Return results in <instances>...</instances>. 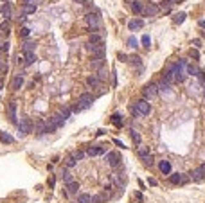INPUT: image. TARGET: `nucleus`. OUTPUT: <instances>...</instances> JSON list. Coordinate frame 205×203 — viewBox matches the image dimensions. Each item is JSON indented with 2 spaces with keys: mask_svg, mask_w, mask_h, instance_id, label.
Listing matches in <instances>:
<instances>
[{
  "mask_svg": "<svg viewBox=\"0 0 205 203\" xmlns=\"http://www.w3.org/2000/svg\"><path fill=\"white\" fill-rule=\"evenodd\" d=\"M92 102H94V95H92V94H81V95L78 97V104L74 106V112H81V110L90 108Z\"/></svg>",
  "mask_w": 205,
  "mask_h": 203,
  "instance_id": "nucleus-1",
  "label": "nucleus"
},
{
  "mask_svg": "<svg viewBox=\"0 0 205 203\" xmlns=\"http://www.w3.org/2000/svg\"><path fill=\"white\" fill-rule=\"evenodd\" d=\"M112 124H113L115 128H121V126L124 124L123 115H121V113H113V115H112Z\"/></svg>",
  "mask_w": 205,
  "mask_h": 203,
  "instance_id": "nucleus-17",
  "label": "nucleus"
},
{
  "mask_svg": "<svg viewBox=\"0 0 205 203\" xmlns=\"http://www.w3.org/2000/svg\"><path fill=\"white\" fill-rule=\"evenodd\" d=\"M4 88V81H2V77H0V90Z\"/></svg>",
  "mask_w": 205,
  "mask_h": 203,
  "instance_id": "nucleus-47",
  "label": "nucleus"
},
{
  "mask_svg": "<svg viewBox=\"0 0 205 203\" xmlns=\"http://www.w3.org/2000/svg\"><path fill=\"white\" fill-rule=\"evenodd\" d=\"M142 45L146 47V49H149V45H151V40H149V36H148V34L142 36Z\"/></svg>",
  "mask_w": 205,
  "mask_h": 203,
  "instance_id": "nucleus-38",
  "label": "nucleus"
},
{
  "mask_svg": "<svg viewBox=\"0 0 205 203\" xmlns=\"http://www.w3.org/2000/svg\"><path fill=\"white\" fill-rule=\"evenodd\" d=\"M5 70H7V63H5V60L0 58V72H5Z\"/></svg>",
  "mask_w": 205,
  "mask_h": 203,
  "instance_id": "nucleus-39",
  "label": "nucleus"
},
{
  "mask_svg": "<svg viewBox=\"0 0 205 203\" xmlns=\"http://www.w3.org/2000/svg\"><path fill=\"white\" fill-rule=\"evenodd\" d=\"M158 167H160V171L164 174H171V163L167 162V160H162V162L158 163Z\"/></svg>",
  "mask_w": 205,
  "mask_h": 203,
  "instance_id": "nucleus-25",
  "label": "nucleus"
},
{
  "mask_svg": "<svg viewBox=\"0 0 205 203\" xmlns=\"http://www.w3.org/2000/svg\"><path fill=\"white\" fill-rule=\"evenodd\" d=\"M65 124V117H63L61 113H54L50 119H49V122H47V129H49V133H52L54 129H58L60 126H63Z\"/></svg>",
  "mask_w": 205,
  "mask_h": 203,
  "instance_id": "nucleus-2",
  "label": "nucleus"
},
{
  "mask_svg": "<svg viewBox=\"0 0 205 203\" xmlns=\"http://www.w3.org/2000/svg\"><path fill=\"white\" fill-rule=\"evenodd\" d=\"M34 11H36L34 4H23V15H33Z\"/></svg>",
  "mask_w": 205,
  "mask_h": 203,
  "instance_id": "nucleus-28",
  "label": "nucleus"
},
{
  "mask_svg": "<svg viewBox=\"0 0 205 203\" xmlns=\"http://www.w3.org/2000/svg\"><path fill=\"white\" fill-rule=\"evenodd\" d=\"M184 20H185V13H180V15L175 16V23H182Z\"/></svg>",
  "mask_w": 205,
  "mask_h": 203,
  "instance_id": "nucleus-37",
  "label": "nucleus"
},
{
  "mask_svg": "<svg viewBox=\"0 0 205 203\" xmlns=\"http://www.w3.org/2000/svg\"><path fill=\"white\" fill-rule=\"evenodd\" d=\"M88 49L92 50V54H94V58L96 60H104V56H106V47L102 45V43H99V45H88Z\"/></svg>",
  "mask_w": 205,
  "mask_h": 203,
  "instance_id": "nucleus-4",
  "label": "nucleus"
},
{
  "mask_svg": "<svg viewBox=\"0 0 205 203\" xmlns=\"http://www.w3.org/2000/svg\"><path fill=\"white\" fill-rule=\"evenodd\" d=\"M191 180H194V182H202V180H205V169H203V165L196 167V169L191 173Z\"/></svg>",
  "mask_w": 205,
  "mask_h": 203,
  "instance_id": "nucleus-12",
  "label": "nucleus"
},
{
  "mask_svg": "<svg viewBox=\"0 0 205 203\" xmlns=\"http://www.w3.org/2000/svg\"><path fill=\"white\" fill-rule=\"evenodd\" d=\"M128 47H131V49H137V47H139V41H137V38L130 36V38H128Z\"/></svg>",
  "mask_w": 205,
  "mask_h": 203,
  "instance_id": "nucleus-36",
  "label": "nucleus"
},
{
  "mask_svg": "<svg viewBox=\"0 0 205 203\" xmlns=\"http://www.w3.org/2000/svg\"><path fill=\"white\" fill-rule=\"evenodd\" d=\"M0 49L7 52V50H9V43H7V41H5V43H0Z\"/></svg>",
  "mask_w": 205,
  "mask_h": 203,
  "instance_id": "nucleus-43",
  "label": "nucleus"
},
{
  "mask_svg": "<svg viewBox=\"0 0 205 203\" xmlns=\"http://www.w3.org/2000/svg\"><path fill=\"white\" fill-rule=\"evenodd\" d=\"M158 92H162V94H169V92H171V83H167L165 81V79H162V81H160V84H158Z\"/></svg>",
  "mask_w": 205,
  "mask_h": 203,
  "instance_id": "nucleus-23",
  "label": "nucleus"
},
{
  "mask_svg": "<svg viewBox=\"0 0 205 203\" xmlns=\"http://www.w3.org/2000/svg\"><path fill=\"white\" fill-rule=\"evenodd\" d=\"M104 153V147H88L86 155L88 157H97V155H102Z\"/></svg>",
  "mask_w": 205,
  "mask_h": 203,
  "instance_id": "nucleus-21",
  "label": "nucleus"
},
{
  "mask_svg": "<svg viewBox=\"0 0 205 203\" xmlns=\"http://www.w3.org/2000/svg\"><path fill=\"white\" fill-rule=\"evenodd\" d=\"M78 189H79V183L78 182L67 183V192H68V194H78Z\"/></svg>",
  "mask_w": 205,
  "mask_h": 203,
  "instance_id": "nucleus-22",
  "label": "nucleus"
},
{
  "mask_svg": "<svg viewBox=\"0 0 205 203\" xmlns=\"http://www.w3.org/2000/svg\"><path fill=\"white\" fill-rule=\"evenodd\" d=\"M131 9H133V13H142V5H141V2L133 0V4H131Z\"/></svg>",
  "mask_w": 205,
  "mask_h": 203,
  "instance_id": "nucleus-33",
  "label": "nucleus"
},
{
  "mask_svg": "<svg viewBox=\"0 0 205 203\" xmlns=\"http://www.w3.org/2000/svg\"><path fill=\"white\" fill-rule=\"evenodd\" d=\"M99 83H101V79H99V77H96V76H90V77L86 79V84H88V86H92V88H96Z\"/></svg>",
  "mask_w": 205,
  "mask_h": 203,
  "instance_id": "nucleus-29",
  "label": "nucleus"
},
{
  "mask_svg": "<svg viewBox=\"0 0 205 203\" xmlns=\"http://www.w3.org/2000/svg\"><path fill=\"white\" fill-rule=\"evenodd\" d=\"M86 25H88L92 31H96V29L99 27V16L94 15V13H88V15H86Z\"/></svg>",
  "mask_w": 205,
  "mask_h": 203,
  "instance_id": "nucleus-9",
  "label": "nucleus"
},
{
  "mask_svg": "<svg viewBox=\"0 0 205 203\" xmlns=\"http://www.w3.org/2000/svg\"><path fill=\"white\" fill-rule=\"evenodd\" d=\"M187 74H191V76H198V74H200V70H198L194 65H187Z\"/></svg>",
  "mask_w": 205,
  "mask_h": 203,
  "instance_id": "nucleus-34",
  "label": "nucleus"
},
{
  "mask_svg": "<svg viewBox=\"0 0 205 203\" xmlns=\"http://www.w3.org/2000/svg\"><path fill=\"white\" fill-rule=\"evenodd\" d=\"M23 2H25V4H31V0H23Z\"/></svg>",
  "mask_w": 205,
  "mask_h": 203,
  "instance_id": "nucleus-49",
  "label": "nucleus"
},
{
  "mask_svg": "<svg viewBox=\"0 0 205 203\" xmlns=\"http://www.w3.org/2000/svg\"><path fill=\"white\" fill-rule=\"evenodd\" d=\"M34 47H36L34 41H25L23 43V52H34Z\"/></svg>",
  "mask_w": 205,
  "mask_h": 203,
  "instance_id": "nucleus-30",
  "label": "nucleus"
},
{
  "mask_svg": "<svg viewBox=\"0 0 205 203\" xmlns=\"http://www.w3.org/2000/svg\"><path fill=\"white\" fill-rule=\"evenodd\" d=\"M0 142L2 144H13L15 142V139H13L7 131H0Z\"/></svg>",
  "mask_w": 205,
  "mask_h": 203,
  "instance_id": "nucleus-18",
  "label": "nucleus"
},
{
  "mask_svg": "<svg viewBox=\"0 0 205 203\" xmlns=\"http://www.w3.org/2000/svg\"><path fill=\"white\" fill-rule=\"evenodd\" d=\"M135 110H137L139 115H148L149 110H151V106H149V102L146 101V99H141V101L135 102Z\"/></svg>",
  "mask_w": 205,
  "mask_h": 203,
  "instance_id": "nucleus-6",
  "label": "nucleus"
},
{
  "mask_svg": "<svg viewBox=\"0 0 205 203\" xmlns=\"http://www.w3.org/2000/svg\"><path fill=\"white\" fill-rule=\"evenodd\" d=\"M131 139H133L137 144H141V137H139V133H131Z\"/></svg>",
  "mask_w": 205,
  "mask_h": 203,
  "instance_id": "nucleus-42",
  "label": "nucleus"
},
{
  "mask_svg": "<svg viewBox=\"0 0 205 203\" xmlns=\"http://www.w3.org/2000/svg\"><path fill=\"white\" fill-rule=\"evenodd\" d=\"M200 27H205V20H200Z\"/></svg>",
  "mask_w": 205,
  "mask_h": 203,
  "instance_id": "nucleus-46",
  "label": "nucleus"
},
{
  "mask_svg": "<svg viewBox=\"0 0 205 203\" xmlns=\"http://www.w3.org/2000/svg\"><path fill=\"white\" fill-rule=\"evenodd\" d=\"M148 183H149V185H157V180H153V178H149V180H148Z\"/></svg>",
  "mask_w": 205,
  "mask_h": 203,
  "instance_id": "nucleus-45",
  "label": "nucleus"
},
{
  "mask_svg": "<svg viewBox=\"0 0 205 203\" xmlns=\"http://www.w3.org/2000/svg\"><path fill=\"white\" fill-rule=\"evenodd\" d=\"M76 163H78V160H76V158H74L72 155H68V157L65 158V165H67V167H74Z\"/></svg>",
  "mask_w": 205,
  "mask_h": 203,
  "instance_id": "nucleus-32",
  "label": "nucleus"
},
{
  "mask_svg": "<svg viewBox=\"0 0 205 203\" xmlns=\"http://www.w3.org/2000/svg\"><path fill=\"white\" fill-rule=\"evenodd\" d=\"M78 203H96V201H94V196H90V194L83 192V194L78 196Z\"/></svg>",
  "mask_w": 205,
  "mask_h": 203,
  "instance_id": "nucleus-19",
  "label": "nucleus"
},
{
  "mask_svg": "<svg viewBox=\"0 0 205 203\" xmlns=\"http://www.w3.org/2000/svg\"><path fill=\"white\" fill-rule=\"evenodd\" d=\"M23 61H25V67L33 65L36 61V54L34 52H23Z\"/></svg>",
  "mask_w": 205,
  "mask_h": 203,
  "instance_id": "nucleus-16",
  "label": "nucleus"
},
{
  "mask_svg": "<svg viewBox=\"0 0 205 203\" xmlns=\"http://www.w3.org/2000/svg\"><path fill=\"white\" fill-rule=\"evenodd\" d=\"M203 95H205V94H203Z\"/></svg>",
  "mask_w": 205,
  "mask_h": 203,
  "instance_id": "nucleus-50",
  "label": "nucleus"
},
{
  "mask_svg": "<svg viewBox=\"0 0 205 203\" xmlns=\"http://www.w3.org/2000/svg\"><path fill=\"white\" fill-rule=\"evenodd\" d=\"M88 41L92 43V45H99V43H102V36L101 34H90V38H88Z\"/></svg>",
  "mask_w": 205,
  "mask_h": 203,
  "instance_id": "nucleus-27",
  "label": "nucleus"
},
{
  "mask_svg": "<svg viewBox=\"0 0 205 203\" xmlns=\"http://www.w3.org/2000/svg\"><path fill=\"white\" fill-rule=\"evenodd\" d=\"M187 176L185 174H180V173H173V174H169V182L173 183V185H184L187 183Z\"/></svg>",
  "mask_w": 205,
  "mask_h": 203,
  "instance_id": "nucleus-8",
  "label": "nucleus"
},
{
  "mask_svg": "<svg viewBox=\"0 0 205 203\" xmlns=\"http://www.w3.org/2000/svg\"><path fill=\"white\" fill-rule=\"evenodd\" d=\"M144 15H148V16H155L157 13H158V5H155V4H148L146 5V9H142Z\"/></svg>",
  "mask_w": 205,
  "mask_h": 203,
  "instance_id": "nucleus-13",
  "label": "nucleus"
},
{
  "mask_svg": "<svg viewBox=\"0 0 205 203\" xmlns=\"http://www.w3.org/2000/svg\"><path fill=\"white\" fill-rule=\"evenodd\" d=\"M0 33L2 34H9L11 33V23H9V20H4L0 23Z\"/></svg>",
  "mask_w": 205,
  "mask_h": 203,
  "instance_id": "nucleus-26",
  "label": "nucleus"
},
{
  "mask_svg": "<svg viewBox=\"0 0 205 203\" xmlns=\"http://www.w3.org/2000/svg\"><path fill=\"white\" fill-rule=\"evenodd\" d=\"M18 126H20L22 135H29V133L33 131V122H31V119H29V117H22Z\"/></svg>",
  "mask_w": 205,
  "mask_h": 203,
  "instance_id": "nucleus-7",
  "label": "nucleus"
},
{
  "mask_svg": "<svg viewBox=\"0 0 205 203\" xmlns=\"http://www.w3.org/2000/svg\"><path fill=\"white\" fill-rule=\"evenodd\" d=\"M142 94H144V99H146V101H148V99H155L157 94H158V84H153V83L148 84V86L144 88Z\"/></svg>",
  "mask_w": 205,
  "mask_h": 203,
  "instance_id": "nucleus-5",
  "label": "nucleus"
},
{
  "mask_svg": "<svg viewBox=\"0 0 205 203\" xmlns=\"http://www.w3.org/2000/svg\"><path fill=\"white\" fill-rule=\"evenodd\" d=\"M61 178H63V182H65V183L74 182V180H72V173H70V171H63V173H61Z\"/></svg>",
  "mask_w": 205,
  "mask_h": 203,
  "instance_id": "nucleus-31",
  "label": "nucleus"
},
{
  "mask_svg": "<svg viewBox=\"0 0 205 203\" xmlns=\"http://www.w3.org/2000/svg\"><path fill=\"white\" fill-rule=\"evenodd\" d=\"M29 33H31V31H29V27H22V29H20V34L23 36V38H25V36H29Z\"/></svg>",
  "mask_w": 205,
  "mask_h": 203,
  "instance_id": "nucleus-41",
  "label": "nucleus"
},
{
  "mask_svg": "<svg viewBox=\"0 0 205 203\" xmlns=\"http://www.w3.org/2000/svg\"><path fill=\"white\" fill-rule=\"evenodd\" d=\"M142 25H144L142 20H131V22H128V29H130V31H137V29H141Z\"/></svg>",
  "mask_w": 205,
  "mask_h": 203,
  "instance_id": "nucleus-20",
  "label": "nucleus"
},
{
  "mask_svg": "<svg viewBox=\"0 0 205 203\" xmlns=\"http://www.w3.org/2000/svg\"><path fill=\"white\" fill-rule=\"evenodd\" d=\"M7 117L13 124H16V101H9L7 104Z\"/></svg>",
  "mask_w": 205,
  "mask_h": 203,
  "instance_id": "nucleus-10",
  "label": "nucleus"
},
{
  "mask_svg": "<svg viewBox=\"0 0 205 203\" xmlns=\"http://www.w3.org/2000/svg\"><path fill=\"white\" fill-rule=\"evenodd\" d=\"M72 157H74L76 160H81L83 157H85V153H83V151H76V153H72Z\"/></svg>",
  "mask_w": 205,
  "mask_h": 203,
  "instance_id": "nucleus-40",
  "label": "nucleus"
},
{
  "mask_svg": "<svg viewBox=\"0 0 205 203\" xmlns=\"http://www.w3.org/2000/svg\"><path fill=\"white\" fill-rule=\"evenodd\" d=\"M0 15H2L5 20H9V18H11V7H9V4H4V5H2Z\"/></svg>",
  "mask_w": 205,
  "mask_h": 203,
  "instance_id": "nucleus-24",
  "label": "nucleus"
},
{
  "mask_svg": "<svg viewBox=\"0 0 205 203\" xmlns=\"http://www.w3.org/2000/svg\"><path fill=\"white\" fill-rule=\"evenodd\" d=\"M76 2H79V4H86V0H76Z\"/></svg>",
  "mask_w": 205,
  "mask_h": 203,
  "instance_id": "nucleus-48",
  "label": "nucleus"
},
{
  "mask_svg": "<svg viewBox=\"0 0 205 203\" xmlns=\"http://www.w3.org/2000/svg\"><path fill=\"white\" fill-rule=\"evenodd\" d=\"M117 58H119V61H128V56L123 54V52H119V56H117Z\"/></svg>",
  "mask_w": 205,
  "mask_h": 203,
  "instance_id": "nucleus-44",
  "label": "nucleus"
},
{
  "mask_svg": "<svg viewBox=\"0 0 205 203\" xmlns=\"http://www.w3.org/2000/svg\"><path fill=\"white\" fill-rule=\"evenodd\" d=\"M22 84H23V76H15L13 81H11V88L13 90H20Z\"/></svg>",
  "mask_w": 205,
  "mask_h": 203,
  "instance_id": "nucleus-15",
  "label": "nucleus"
},
{
  "mask_svg": "<svg viewBox=\"0 0 205 203\" xmlns=\"http://www.w3.org/2000/svg\"><path fill=\"white\" fill-rule=\"evenodd\" d=\"M34 131H36V135H43V133H49V129H47V124L45 122H41V121H38L36 122V126H34Z\"/></svg>",
  "mask_w": 205,
  "mask_h": 203,
  "instance_id": "nucleus-14",
  "label": "nucleus"
},
{
  "mask_svg": "<svg viewBox=\"0 0 205 203\" xmlns=\"http://www.w3.org/2000/svg\"><path fill=\"white\" fill-rule=\"evenodd\" d=\"M106 160H108V163L112 165V167H115V165H119L121 163V155L117 153V151H112V153H106Z\"/></svg>",
  "mask_w": 205,
  "mask_h": 203,
  "instance_id": "nucleus-11",
  "label": "nucleus"
},
{
  "mask_svg": "<svg viewBox=\"0 0 205 203\" xmlns=\"http://www.w3.org/2000/svg\"><path fill=\"white\" fill-rule=\"evenodd\" d=\"M137 153H139V157L142 158V162L146 163V165H153V157H151V153H149V149H148L146 146H141V144H139Z\"/></svg>",
  "mask_w": 205,
  "mask_h": 203,
  "instance_id": "nucleus-3",
  "label": "nucleus"
},
{
  "mask_svg": "<svg viewBox=\"0 0 205 203\" xmlns=\"http://www.w3.org/2000/svg\"><path fill=\"white\" fill-rule=\"evenodd\" d=\"M97 77H99L101 81H104V79L108 77V70H106L104 67H101V68H99V74H97Z\"/></svg>",
  "mask_w": 205,
  "mask_h": 203,
  "instance_id": "nucleus-35",
  "label": "nucleus"
}]
</instances>
